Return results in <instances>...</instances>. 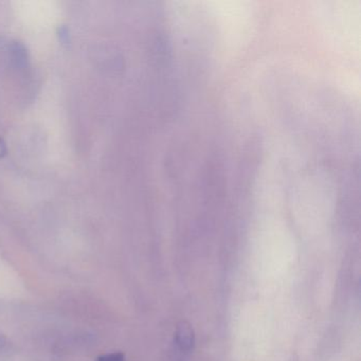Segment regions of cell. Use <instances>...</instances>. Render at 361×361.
Listing matches in <instances>:
<instances>
[{
    "mask_svg": "<svg viewBox=\"0 0 361 361\" xmlns=\"http://www.w3.org/2000/svg\"><path fill=\"white\" fill-rule=\"evenodd\" d=\"M194 341L195 338H194V331L191 325L187 322L179 323L176 331V342L179 348L189 352L193 348Z\"/></svg>",
    "mask_w": 361,
    "mask_h": 361,
    "instance_id": "obj_1",
    "label": "cell"
},
{
    "mask_svg": "<svg viewBox=\"0 0 361 361\" xmlns=\"http://www.w3.org/2000/svg\"><path fill=\"white\" fill-rule=\"evenodd\" d=\"M10 54H11L12 62L16 67L24 68L26 66L27 62H28V54H27V50L24 45L16 42L10 48Z\"/></svg>",
    "mask_w": 361,
    "mask_h": 361,
    "instance_id": "obj_2",
    "label": "cell"
},
{
    "mask_svg": "<svg viewBox=\"0 0 361 361\" xmlns=\"http://www.w3.org/2000/svg\"><path fill=\"white\" fill-rule=\"evenodd\" d=\"M97 361H126V357L122 353H111V354L102 355Z\"/></svg>",
    "mask_w": 361,
    "mask_h": 361,
    "instance_id": "obj_3",
    "label": "cell"
},
{
    "mask_svg": "<svg viewBox=\"0 0 361 361\" xmlns=\"http://www.w3.org/2000/svg\"><path fill=\"white\" fill-rule=\"evenodd\" d=\"M10 350H11V346H10L9 341L0 334V356L8 354Z\"/></svg>",
    "mask_w": 361,
    "mask_h": 361,
    "instance_id": "obj_4",
    "label": "cell"
},
{
    "mask_svg": "<svg viewBox=\"0 0 361 361\" xmlns=\"http://www.w3.org/2000/svg\"><path fill=\"white\" fill-rule=\"evenodd\" d=\"M7 145H6L5 140L0 137V158L4 157L7 154Z\"/></svg>",
    "mask_w": 361,
    "mask_h": 361,
    "instance_id": "obj_5",
    "label": "cell"
}]
</instances>
